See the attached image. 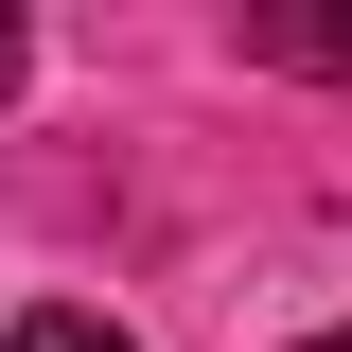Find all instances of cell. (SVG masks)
Instances as JSON below:
<instances>
[{
    "label": "cell",
    "instance_id": "obj_2",
    "mask_svg": "<svg viewBox=\"0 0 352 352\" xmlns=\"http://www.w3.org/2000/svg\"><path fill=\"white\" fill-rule=\"evenodd\" d=\"M18 352H124V335H106V317H71V300H36V317H18Z\"/></svg>",
    "mask_w": 352,
    "mask_h": 352
},
{
    "label": "cell",
    "instance_id": "obj_4",
    "mask_svg": "<svg viewBox=\"0 0 352 352\" xmlns=\"http://www.w3.org/2000/svg\"><path fill=\"white\" fill-rule=\"evenodd\" d=\"M300 352H352V335H300Z\"/></svg>",
    "mask_w": 352,
    "mask_h": 352
},
{
    "label": "cell",
    "instance_id": "obj_3",
    "mask_svg": "<svg viewBox=\"0 0 352 352\" xmlns=\"http://www.w3.org/2000/svg\"><path fill=\"white\" fill-rule=\"evenodd\" d=\"M0 88H18V18H0Z\"/></svg>",
    "mask_w": 352,
    "mask_h": 352
},
{
    "label": "cell",
    "instance_id": "obj_1",
    "mask_svg": "<svg viewBox=\"0 0 352 352\" xmlns=\"http://www.w3.org/2000/svg\"><path fill=\"white\" fill-rule=\"evenodd\" d=\"M264 71H352V18H247Z\"/></svg>",
    "mask_w": 352,
    "mask_h": 352
}]
</instances>
